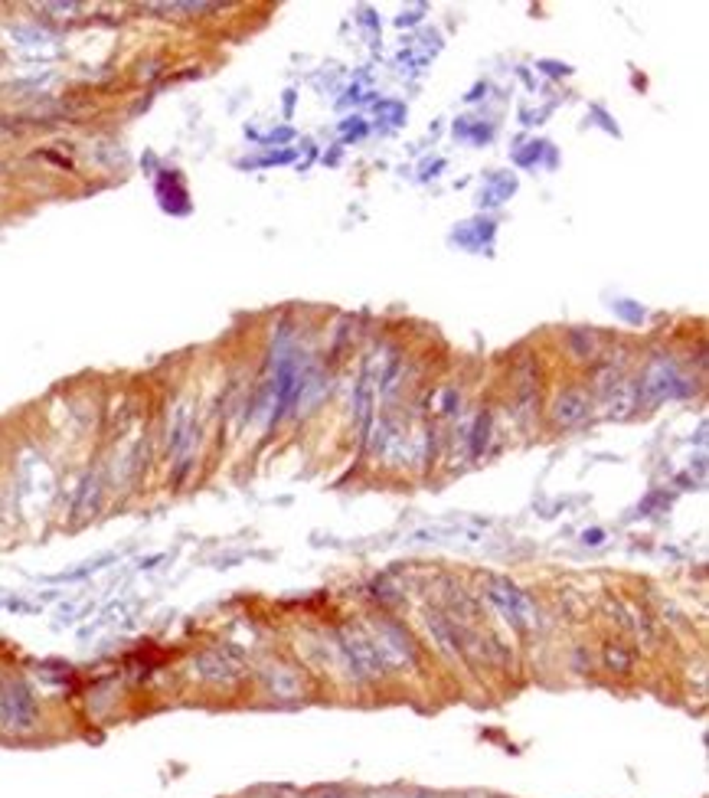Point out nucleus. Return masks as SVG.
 Here are the masks:
<instances>
[{
  "label": "nucleus",
  "mask_w": 709,
  "mask_h": 798,
  "mask_svg": "<svg viewBox=\"0 0 709 798\" xmlns=\"http://www.w3.org/2000/svg\"><path fill=\"white\" fill-rule=\"evenodd\" d=\"M582 416H585V399H582V396L569 393V396H563V399H559L555 419L563 422V426H573V422H579Z\"/></svg>",
  "instance_id": "5"
},
{
  "label": "nucleus",
  "mask_w": 709,
  "mask_h": 798,
  "mask_svg": "<svg viewBox=\"0 0 709 798\" xmlns=\"http://www.w3.org/2000/svg\"><path fill=\"white\" fill-rule=\"evenodd\" d=\"M0 727L7 733H30L36 727V700L23 684L0 687Z\"/></svg>",
  "instance_id": "1"
},
{
  "label": "nucleus",
  "mask_w": 709,
  "mask_h": 798,
  "mask_svg": "<svg viewBox=\"0 0 709 798\" xmlns=\"http://www.w3.org/2000/svg\"><path fill=\"white\" fill-rule=\"evenodd\" d=\"M341 648L359 678H377L379 671H383V652H379L377 642H369L367 635L347 628V632H341Z\"/></svg>",
  "instance_id": "2"
},
{
  "label": "nucleus",
  "mask_w": 709,
  "mask_h": 798,
  "mask_svg": "<svg viewBox=\"0 0 709 798\" xmlns=\"http://www.w3.org/2000/svg\"><path fill=\"white\" fill-rule=\"evenodd\" d=\"M321 798H347V795H337V792H327V795H321Z\"/></svg>",
  "instance_id": "7"
},
{
  "label": "nucleus",
  "mask_w": 709,
  "mask_h": 798,
  "mask_svg": "<svg viewBox=\"0 0 709 798\" xmlns=\"http://www.w3.org/2000/svg\"><path fill=\"white\" fill-rule=\"evenodd\" d=\"M605 668L611 674H628L634 668V654L624 648L621 642H608L605 644Z\"/></svg>",
  "instance_id": "4"
},
{
  "label": "nucleus",
  "mask_w": 709,
  "mask_h": 798,
  "mask_svg": "<svg viewBox=\"0 0 709 798\" xmlns=\"http://www.w3.org/2000/svg\"><path fill=\"white\" fill-rule=\"evenodd\" d=\"M490 602H494L497 609L504 612L507 618H510L513 625L517 628H527L533 622V602L530 596L523 593V589H517L513 583H507V579H494L488 589Z\"/></svg>",
  "instance_id": "3"
},
{
  "label": "nucleus",
  "mask_w": 709,
  "mask_h": 798,
  "mask_svg": "<svg viewBox=\"0 0 709 798\" xmlns=\"http://www.w3.org/2000/svg\"><path fill=\"white\" fill-rule=\"evenodd\" d=\"M369 798H428V795H369Z\"/></svg>",
  "instance_id": "6"
}]
</instances>
